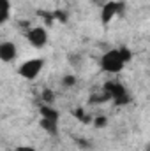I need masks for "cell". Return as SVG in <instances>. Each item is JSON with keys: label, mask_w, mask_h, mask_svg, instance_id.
<instances>
[{"label": "cell", "mask_w": 150, "mask_h": 151, "mask_svg": "<svg viewBox=\"0 0 150 151\" xmlns=\"http://www.w3.org/2000/svg\"><path fill=\"white\" fill-rule=\"evenodd\" d=\"M53 100H55V93H53L51 90H48V88H46V90H42V102L51 106V104H53Z\"/></svg>", "instance_id": "10"}, {"label": "cell", "mask_w": 150, "mask_h": 151, "mask_svg": "<svg viewBox=\"0 0 150 151\" xmlns=\"http://www.w3.org/2000/svg\"><path fill=\"white\" fill-rule=\"evenodd\" d=\"M16 151H36V148H32V146H18Z\"/></svg>", "instance_id": "14"}, {"label": "cell", "mask_w": 150, "mask_h": 151, "mask_svg": "<svg viewBox=\"0 0 150 151\" xmlns=\"http://www.w3.org/2000/svg\"><path fill=\"white\" fill-rule=\"evenodd\" d=\"M125 67V62L122 60V55L118 49H110L101 56V69L110 74H118Z\"/></svg>", "instance_id": "2"}, {"label": "cell", "mask_w": 150, "mask_h": 151, "mask_svg": "<svg viewBox=\"0 0 150 151\" xmlns=\"http://www.w3.org/2000/svg\"><path fill=\"white\" fill-rule=\"evenodd\" d=\"M42 67H44V60H42V58H30V60H27V62H23V63L20 65L18 72H20V76H21L23 79L32 81V79H36V77L41 74Z\"/></svg>", "instance_id": "3"}, {"label": "cell", "mask_w": 150, "mask_h": 151, "mask_svg": "<svg viewBox=\"0 0 150 151\" xmlns=\"http://www.w3.org/2000/svg\"><path fill=\"white\" fill-rule=\"evenodd\" d=\"M39 125H41V128H44V130H46L48 134H51V135H57V134H58V121H55V119L41 118Z\"/></svg>", "instance_id": "8"}, {"label": "cell", "mask_w": 150, "mask_h": 151, "mask_svg": "<svg viewBox=\"0 0 150 151\" xmlns=\"http://www.w3.org/2000/svg\"><path fill=\"white\" fill-rule=\"evenodd\" d=\"M74 116L78 118V119H87V118H85V113H83V109H76Z\"/></svg>", "instance_id": "13"}, {"label": "cell", "mask_w": 150, "mask_h": 151, "mask_svg": "<svg viewBox=\"0 0 150 151\" xmlns=\"http://www.w3.org/2000/svg\"><path fill=\"white\" fill-rule=\"evenodd\" d=\"M106 125H108V118H104V116H97V118H94V127L103 128V127H106Z\"/></svg>", "instance_id": "11"}, {"label": "cell", "mask_w": 150, "mask_h": 151, "mask_svg": "<svg viewBox=\"0 0 150 151\" xmlns=\"http://www.w3.org/2000/svg\"><path fill=\"white\" fill-rule=\"evenodd\" d=\"M62 83H64L66 86H73L76 83V79H74V76H66V77L62 79Z\"/></svg>", "instance_id": "12"}, {"label": "cell", "mask_w": 150, "mask_h": 151, "mask_svg": "<svg viewBox=\"0 0 150 151\" xmlns=\"http://www.w3.org/2000/svg\"><path fill=\"white\" fill-rule=\"evenodd\" d=\"M103 91L110 97V100H113L117 106H127L131 102V95L127 93L125 86L118 81H108L103 86Z\"/></svg>", "instance_id": "1"}, {"label": "cell", "mask_w": 150, "mask_h": 151, "mask_svg": "<svg viewBox=\"0 0 150 151\" xmlns=\"http://www.w3.org/2000/svg\"><path fill=\"white\" fill-rule=\"evenodd\" d=\"M18 55V49H16V44L11 42V40H4L0 42V60L2 62H12Z\"/></svg>", "instance_id": "6"}, {"label": "cell", "mask_w": 150, "mask_h": 151, "mask_svg": "<svg viewBox=\"0 0 150 151\" xmlns=\"http://www.w3.org/2000/svg\"><path fill=\"white\" fill-rule=\"evenodd\" d=\"M27 39L34 47L41 49V47H44L48 44V32H46L44 27H34V28H30L27 32Z\"/></svg>", "instance_id": "4"}, {"label": "cell", "mask_w": 150, "mask_h": 151, "mask_svg": "<svg viewBox=\"0 0 150 151\" xmlns=\"http://www.w3.org/2000/svg\"><path fill=\"white\" fill-rule=\"evenodd\" d=\"M39 114H41V118L55 119V121H58V118H60V113H58L53 106H50V104H42V106L39 107Z\"/></svg>", "instance_id": "7"}, {"label": "cell", "mask_w": 150, "mask_h": 151, "mask_svg": "<svg viewBox=\"0 0 150 151\" xmlns=\"http://www.w3.org/2000/svg\"><path fill=\"white\" fill-rule=\"evenodd\" d=\"M122 11H124V4H122V2L113 0V2L104 4V5H103V11H101V19H103V23H104V25L110 23L113 18H115L117 14H120Z\"/></svg>", "instance_id": "5"}, {"label": "cell", "mask_w": 150, "mask_h": 151, "mask_svg": "<svg viewBox=\"0 0 150 151\" xmlns=\"http://www.w3.org/2000/svg\"><path fill=\"white\" fill-rule=\"evenodd\" d=\"M9 14H11V2L0 0V25H4L9 19Z\"/></svg>", "instance_id": "9"}]
</instances>
